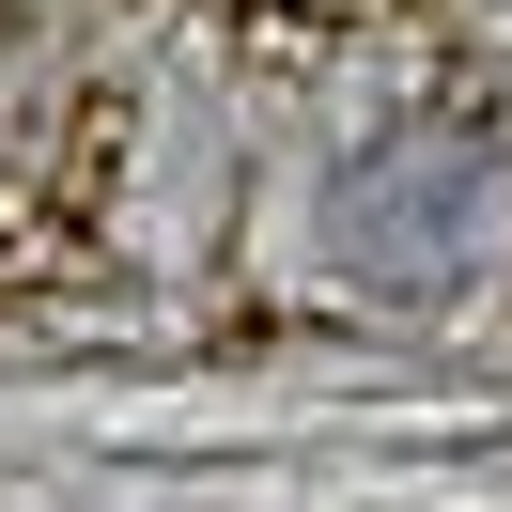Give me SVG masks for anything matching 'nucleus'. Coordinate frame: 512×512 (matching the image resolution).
Instances as JSON below:
<instances>
[{"label":"nucleus","mask_w":512,"mask_h":512,"mask_svg":"<svg viewBox=\"0 0 512 512\" xmlns=\"http://www.w3.org/2000/svg\"><path fill=\"white\" fill-rule=\"evenodd\" d=\"M512 233V187L466 125H388L373 156L342 171V264L373 295H466Z\"/></svg>","instance_id":"obj_1"}]
</instances>
